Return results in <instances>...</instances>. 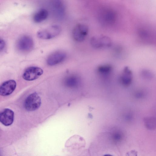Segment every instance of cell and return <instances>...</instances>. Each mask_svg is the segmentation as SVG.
<instances>
[{"label":"cell","instance_id":"2","mask_svg":"<svg viewBox=\"0 0 156 156\" xmlns=\"http://www.w3.org/2000/svg\"><path fill=\"white\" fill-rule=\"evenodd\" d=\"M41 100L37 93L34 92L30 94L26 99L24 107L28 111H34L38 109L41 104Z\"/></svg>","mask_w":156,"mask_h":156},{"label":"cell","instance_id":"7","mask_svg":"<svg viewBox=\"0 0 156 156\" xmlns=\"http://www.w3.org/2000/svg\"><path fill=\"white\" fill-rule=\"evenodd\" d=\"M66 53L61 51H55L50 55L47 59L48 65L53 66L63 62L66 58Z\"/></svg>","mask_w":156,"mask_h":156},{"label":"cell","instance_id":"12","mask_svg":"<svg viewBox=\"0 0 156 156\" xmlns=\"http://www.w3.org/2000/svg\"><path fill=\"white\" fill-rule=\"evenodd\" d=\"M52 5L54 12L57 17H63L65 12L64 8L61 0H52Z\"/></svg>","mask_w":156,"mask_h":156},{"label":"cell","instance_id":"6","mask_svg":"<svg viewBox=\"0 0 156 156\" xmlns=\"http://www.w3.org/2000/svg\"><path fill=\"white\" fill-rule=\"evenodd\" d=\"M32 38L27 36H24L20 38L17 42V48L20 51L27 52L31 50L34 47Z\"/></svg>","mask_w":156,"mask_h":156},{"label":"cell","instance_id":"16","mask_svg":"<svg viewBox=\"0 0 156 156\" xmlns=\"http://www.w3.org/2000/svg\"><path fill=\"white\" fill-rule=\"evenodd\" d=\"M5 46V41L2 39H0V51L4 48Z\"/></svg>","mask_w":156,"mask_h":156},{"label":"cell","instance_id":"14","mask_svg":"<svg viewBox=\"0 0 156 156\" xmlns=\"http://www.w3.org/2000/svg\"><path fill=\"white\" fill-rule=\"evenodd\" d=\"M112 67L109 65H100L98 68V72L100 74L107 75L109 74L112 70Z\"/></svg>","mask_w":156,"mask_h":156},{"label":"cell","instance_id":"11","mask_svg":"<svg viewBox=\"0 0 156 156\" xmlns=\"http://www.w3.org/2000/svg\"><path fill=\"white\" fill-rule=\"evenodd\" d=\"M81 79L78 76L72 74L66 77L64 80L65 85L69 87L75 88L80 84Z\"/></svg>","mask_w":156,"mask_h":156},{"label":"cell","instance_id":"4","mask_svg":"<svg viewBox=\"0 0 156 156\" xmlns=\"http://www.w3.org/2000/svg\"><path fill=\"white\" fill-rule=\"evenodd\" d=\"M43 71L41 68L36 66L28 68L24 71L23 77L27 81H32L38 78L43 73Z\"/></svg>","mask_w":156,"mask_h":156},{"label":"cell","instance_id":"3","mask_svg":"<svg viewBox=\"0 0 156 156\" xmlns=\"http://www.w3.org/2000/svg\"><path fill=\"white\" fill-rule=\"evenodd\" d=\"M88 32V27L85 25L79 23L76 25L72 31V36L76 41L81 42L86 38Z\"/></svg>","mask_w":156,"mask_h":156},{"label":"cell","instance_id":"10","mask_svg":"<svg viewBox=\"0 0 156 156\" xmlns=\"http://www.w3.org/2000/svg\"><path fill=\"white\" fill-rule=\"evenodd\" d=\"M132 79L133 74L131 70L128 67H125L120 77V82L123 86H128L131 83Z\"/></svg>","mask_w":156,"mask_h":156},{"label":"cell","instance_id":"1","mask_svg":"<svg viewBox=\"0 0 156 156\" xmlns=\"http://www.w3.org/2000/svg\"><path fill=\"white\" fill-rule=\"evenodd\" d=\"M61 30V27L60 26L53 25L40 30L37 32V35L41 39H50L59 35Z\"/></svg>","mask_w":156,"mask_h":156},{"label":"cell","instance_id":"9","mask_svg":"<svg viewBox=\"0 0 156 156\" xmlns=\"http://www.w3.org/2000/svg\"><path fill=\"white\" fill-rule=\"evenodd\" d=\"M16 83L13 80L6 81L0 85V95L7 96L11 94L16 87Z\"/></svg>","mask_w":156,"mask_h":156},{"label":"cell","instance_id":"15","mask_svg":"<svg viewBox=\"0 0 156 156\" xmlns=\"http://www.w3.org/2000/svg\"><path fill=\"white\" fill-rule=\"evenodd\" d=\"M141 75L144 78L148 80L151 79L153 77L152 73L148 70H143L141 72Z\"/></svg>","mask_w":156,"mask_h":156},{"label":"cell","instance_id":"5","mask_svg":"<svg viewBox=\"0 0 156 156\" xmlns=\"http://www.w3.org/2000/svg\"><path fill=\"white\" fill-rule=\"evenodd\" d=\"M90 43L93 48H98L110 47L112 45V41L110 38L108 37L100 36L92 37L91 38Z\"/></svg>","mask_w":156,"mask_h":156},{"label":"cell","instance_id":"13","mask_svg":"<svg viewBox=\"0 0 156 156\" xmlns=\"http://www.w3.org/2000/svg\"><path fill=\"white\" fill-rule=\"evenodd\" d=\"M48 15V12L46 9H41L35 13L33 19L35 22L40 23L46 19Z\"/></svg>","mask_w":156,"mask_h":156},{"label":"cell","instance_id":"8","mask_svg":"<svg viewBox=\"0 0 156 156\" xmlns=\"http://www.w3.org/2000/svg\"><path fill=\"white\" fill-rule=\"evenodd\" d=\"M14 112L12 110L6 108L0 112V122L5 126H9L13 123Z\"/></svg>","mask_w":156,"mask_h":156}]
</instances>
